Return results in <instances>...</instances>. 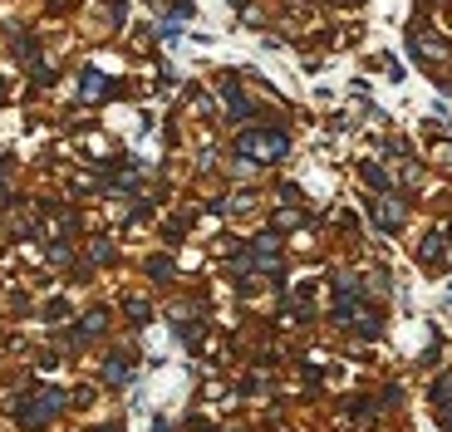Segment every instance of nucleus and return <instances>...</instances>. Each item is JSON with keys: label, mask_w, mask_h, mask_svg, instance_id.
Returning <instances> with one entry per match:
<instances>
[{"label": "nucleus", "mask_w": 452, "mask_h": 432, "mask_svg": "<svg viewBox=\"0 0 452 432\" xmlns=\"http://www.w3.org/2000/svg\"><path fill=\"white\" fill-rule=\"evenodd\" d=\"M285 147H290L285 133H246V138H241V152H246V158H256V163L285 158Z\"/></svg>", "instance_id": "obj_1"}, {"label": "nucleus", "mask_w": 452, "mask_h": 432, "mask_svg": "<svg viewBox=\"0 0 452 432\" xmlns=\"http://www.w3.org/2000/svg\"><path fill=\"white\" fill-rule=\"evenodd\" d=\"M374 216H379V226H399V221H403V206H399V202H379Z\"/></svg>", "instance_id": "obj_2"}, {"label": "nucleus", "mask_w": 452, "mask_h": 432, "mask_svg": "<svg viewBox=\"0 0 452 432\" xmlns=\"http://www.w3.org/2000/svg\"><path fill=\"white\" fill-rule=\"evenodd\" d=\"M84 94L99 99V94H104V79H99V74H84Z\"/></svg>", "instance_id": "obj_3"}]
</instances>
